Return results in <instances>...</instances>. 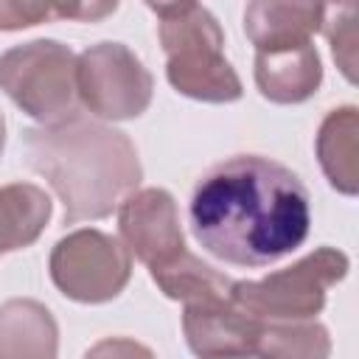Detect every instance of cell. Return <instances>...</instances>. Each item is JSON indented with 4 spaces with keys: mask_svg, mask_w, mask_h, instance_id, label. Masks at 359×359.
<instances>
[{
    "mask_svg": "<svg viewBox=\"0 0 359 359\" xmlns=\"http://www.w3.org/2000/svg\"><path fill=\"white\" fill-rule=\"evenodd\" d=\"M188 224L213 258L233 266H269L306 241L309 191L283 163L238 154L199 177Z\"/></svg>",
    "mask_w": 359,
    "mask_h": 359,
    "instance_id": "obj_1",
    "label": "cell"
},
{
    "mask_svg": "<svg viewBox=\"0 0 359 359\" xmlns=\"http://www.w3.org/2000/svg\"><path fill=\"white\" fill-rule=\"evenodd\" d=\"M22 149L28 168L45 177L65 205V224L109 216L143 180L135 143L81 112L28 129Z\"/></svg>",
    "mask_w": 359,
    "mask_h": 359,
    "instance_id": "obj_2",
    "label": "cell"
},
{
    "mask_svg": "<svg viewBox=\"0 0 359 359\" xmlns=\"http://www.w3.org/2000/svg\"><path fill=\"white\" fill-rule=\"evenodd\" d=\"M146 8L157 17V34L165 50V79L177 93L208 104L241 98V79L224 59V31L205 6L146 3Z\"/></svg>",
    "mask_w": 359,
    "mask_h": 359,
    "instance_id": "obj_3",
    "label": "cell"
},
{
    "mask_svg": "<svg viewBox=\"0 0 359 359\" xmlns=\"http://www.w3.org/2000/svg\"><path fill=\"white\" fill-rule=\"evenodd\" d=\"M348 266L351 261L342 250L320 247L261 280H236L230 300L241 311L269 323L311 320L323 311L328 289L348 275Z\"/></svg>",
    "mask_w": 359,
    "mask_h": 359,
    "instance_id": "obj_4",
    "label": "cell"
},
{
    "mask_svg": "<svg viewBox=\"0 0 359 359\" xmlns=\"http://www.w3.org/2000/svg\"><path fill=\"white\" fill-rule=\"evenodd\" d=\"M73 50L56 39L14 45L0 56V90L42 126L79 112Z\"/></svg>",
    "mask_w": 359,
    "mask_h": 359,
    "instance_id": "obj_5",
    "label": "cell"
},
{
    "mask_svg": "<svg viewBox=\"0 0 359 359\" xmlns=\"http://www.w3.org/2000/svg\"><path fill=\"white\" fill-rule=\"evenodd\" d=\"M48 269L65 297L76 303H107L129 283L132 255L115 236L84 227L53 244Z\"/></svg>",
    "mask_w": 359,
    "mask_h": 359,
    "instance_id": "obj_6",
    "label": "cell"
},
{
    "mask_svg": "<svg viewBox=\"0 0 359 359\" xmlns=\"http://www.w3.org/2000/svg\"><path fill=\"white\" fill-rule=\"evenodd\" d=\"M76 93L90 115L129 121L149 109L154 79L121 42H98L76 59Z\"/></svg>",
    "mask_w": 359,
    "mask_h": 359,
    "instance_id": "obj_7",
    "label": "cell"
},
{
    "mask_svg": "<svg viewBox=\"0 0 359 359\" xmlns=\"http://www.w3.org/2000/svg\"><path fill=\"white\" fill-rule=\"evenodd\" d=\"M118 233L129 255L149 269L168 264L185 250L180 210L165 188H143L118 205Z\"/></svg>",
    "mask_w": 359,
    "mask_h": 359,
    "instance_id": "obj_8",
    "label": "cell"
},
{
    "mask_svg": "<svg viewBox=\"0 0 359 359\" xmlns=\"http://www.w3.org/2000/svg\"><path fill=\"white\" fill-rule=\"evenodd\" d=\"M264 320L241 311L233 300L191 303L182 311V331L188 348L199 359L252 356Z\"/></svg>",
    "mask_w": 359,
    "mask_h": 359,
    "instance_id": "obj_9",
    "label": "cell"
},
{
    "mask_svg": "<svg viewBox=\"0 0 359 359\" xmlns=\"http://www.w3.org/2000/svg\"><path fill=\"white\" fill-rule=\"evenodd\" d=\"M255 87L272 104H303L323 84V62L311 42L255 50Z\"/></svg>",
    "mask_w": 359,
    "mask_h": 359,
    "instance_id": "obj_10",
    "label": "cell"
},
{
    "mask_svg": "<svg viewBox=\"0 0 359 359\" xmlns=\"http://www.w3.org/2000/svg\"><path fill=\"white\" fill-rule=\"evenodd\" d=\"M323 20L325 6L258 0L244 8V34L255 45V50H269L311 42V36L323 31Z\"/></svg>",
    "mask_w": 359,
    "mask_h": 359,
    "instance_id": "obj_11",
    "label": "cell"
},
{
    "mask_svg": "<svg viewBox=\"0 0 359 359\" xmlns=\"http://www.w3.org/2000/svg\"><path fill=\"white\" fill-rule=\"evenodd\" d=\"M59 325L48 306L14 297L0 306V359H56Z\"/></svg>",
    "mask_w": 359,
    "mask_h": 359,
    "instance_id": "obj_12",
    "label": "cell"
},
{
    "mask_svg": "<svg viewBox=\"0 0 359 359\" xmlns=\"http://www.w3.org/2000/svg\"><path fill=\"white\" fill-rule=\"evenodd\" d=\"M317 160L331 182L345 196L359 191V109L339 107L325 115L317 132Z\"/></svg>",
    "mask_w": 359,
    "mask_h": 359,
    "instance_id": "obj_13",
    "label": "cell"
},
{
    "mask_svg": "<svg viewBox=\"0 0 359 359\" xmlns=\"http://www.w3.org/2000/svg\"><path fill=\"white\" fill-rule=\"evenodd\" d=\"M149 275L165 297L180 300L185 306H191V303H224V300H230V292L236 283L233 278L213 269L210 264H205L202 258H196L188 250H182L168 264L149 269Z\"/></svg>",
    "mask_w": 359,
    "mask_h": 359,
    "instance_id": "obj_14",
    "label": "cell"
},
{
    "mask_svg": "<svg viewBox=\"0 0 359 359\" xmlns=\"http://www.w3.org/2000/svg\"><path fill=\"white\" fill-rule=\"evenodd\" d=\"M53 213L50 196L34 182L0 185V252L31 247Z\"/></svg>",
    "mask_w": 359,
    "mask_h": 359,
    "instance_id": "obj_15",
    "label": "cell"
},
{
    "mask_svg": "<svg viewBox=\"0 0 359 359\" xmlns=\"http://www.w3.org/2000/svg\"><path fill=\"white\" fill-rule=\"evenodd\" d=\"M252 356L255 359H328L331 337H328V328L314 320H294V323L264 320Z\"/></svg>",
    "mask_w": 359,
    "mask_h": 359,
    "instance_id": "obj_16",
    "label": "cell"
},
{
    "mask_svg": "<svg viewBox=\"0 0 359 359\" xmlns=\"http://www.w3.org/2000/svg\"><path fill=\"white\" fill-rule=\"evenodd\" d=\"M325 14H331V20H323L331 53L345 79L356 81V6H325Z\"/></svg>",
    "mask_w": 359,
    "mask_h": 359,
    "instance_id": "obj_17",
    "label": "cell"
},
{
    "mask_svg": "<svg viewBox=\"0 0 359 359\" xmlns=\"http://www.w3.org/2000/svg\"><path fill=\"white\" fill-rule=\"evenodd\" d=\"M56 17L53 6L48 3H14V0H0V31H20L39 25L45 20Z\"/></svg>",
    "mask_w": 359,
    "mask_h": 359,
    "instance_id": "obj_18",
    "label": "cell"
},
{
    "mask_svg": "<svg viewBox=\"0 0 359 359\" xmlns=\"http://www.w3.org/2000/svg\"><path fill=\"white\" fill-rule=\"evenodd\" d=\"M84 359H157L146 345L129 339V337H107L95 342Z\"/></svg>",
    "mask_w": 359,
    "mask_h": 359,
    "instance_id": "obj_19",
    "label": "cell"
},
{
    "mask_svg": "<svg viewBox=\"0 0 359 359\" xmlns=\"http://www.w3.org/2000/svg\"><path fill=\"white\" fill-rule=\"evenodd\" d=\"M118 8V3H84V6H53V14L56 17H65V20H98L104 14H112Z\"/></svg>",
    "mask_w": 359,
    "mask_h": 359,
    "instance_id": "obj_20",
    "label": "cell"
},
{
    "mask_svg": "<svg viewBox=\"0 0 359 359\" xmlns=\"http://www.w3.org/2000/svg\"><path fill=\"white\" fill-rule=\"evenodd\" d=\"M3 143H6V121H3V112H0V151H3Z\"/></svg>",
    "mask_w": 359,
    "mask_h": 359,
    "instance_id": "obj_21",
    "label": "cell"
},
{
    "mask_svg": "<svg viewBox=\"0 0 359 359\" xmlns=\"http://www.w3.org/2000/svg\"><path fill=\"white\" fill-rule=\"evenodd\" d=\"M227 359H252V356H227Z\"/></svg>",
    "mask_w": 359,
    "mask_h": 359,
    "instance_id": "obj_22",
    "label": "cell"
}]
</instances>
